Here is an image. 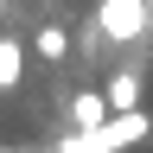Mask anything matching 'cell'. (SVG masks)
Instances as JSON below:
<instances>
[{"label":"cell","mask_w":153,"mask_h":153,"mask_svg":"<svg viewBox=\"0 0 153 153\" xmlns=\"http://www.w3.org/2000/svg\"><path fill=\"white\" fill-rule=\"evenodd\" d=\"M147 134H153V115L134 108V115H108L102 128H70L57 153H121V147H140Z\"/></svg>","instance_id":"cell-1"},{"label":"cell","mask_w":153,"mask_h":153,"mask_svg":"<svg viewBox=\"0 0 153 153\" xmlns=\"http://www.w3.org/2000/svg\"><path fill=\"white\" fill-rule=\"evenodd\" d=\"M147 26H153V7H147V0H96V32L115 38V45L147 38Z\"/></svg>","instance_id":"cell-2"},{"label":"cell","mask_w":153,"mask_h":153,"mask_svg":"<svg viewBox=\"0 0 153 153\" xmlns=\"http://www.w3.org/2000/svg\"><path fill=\"white\" fill-rule=\"evenodd\" d=\"M108 115H115V108H108V89H76V96H70V121H76V128H102Z\"/></svg>","instance_id":"cell-3"},{"label":"cell","mask_w":153,"mask_h":153,"mask_svg":"<svg viewBox=\"0 0 153 153\" xmlns=\"http://www.w3.org/2000/svg\"><path fill=\"white\" fill-rule=\"evenodd\" d=\"M108 108H115V115H134V108H140V70H115V83H108Z\"/></svg>","instance_id":"cell-4"},{"label":"cell","mask_w":153,"mask_h":153,"mask_svg":"<svg viewBox=\"0 0 153 153\" xmlns=\"http://www.w3.org/2000/svg\"><path fill=\"white\" fill-rule=\"evenodd\" d=\"M19 76H26V45L0 38V89H19Z\"/></svg>","instance_id":"cell-5"},{"label":"cell","mask_w":153,"mask_h":153,"mask_svg":"<svg viewBox=\"0 0 153 153\" xmlns=\"http://www.w3.org/2000/svg\"><path fill=\"white\" fill-rule=\"evenodd\" d=\"M32 51L45 57V64H64V57H70V32H64V26H45V32L32 38Z\"/></svg>","instance_id":"cell-6"},{"label":"cell","mask_w":153,"mask_h":153,"mask_svg":"<svg viewBox=\"0 0 153 153\" xmlns=\"http://www.w3.org/2000/svg\"><path fill=\"white\" fill-rule=\"evenodd\" d=\"M0 153H19V147H0Z\"/></svg>","instance_id":"cell-7"},{"label":"cell","mask_w":153,"mask_h":153,"mask_svg":"<svg viewBox=\"0 0 153 153\" xmlns=\"http://www.w3.org/2000/svg\"><path fill=\"white\" fill-rule=\"evenodd\" d=\"M147 7H153V0H147Z\"/></svg>","instance_id":"cell-8"}]
</instances>
